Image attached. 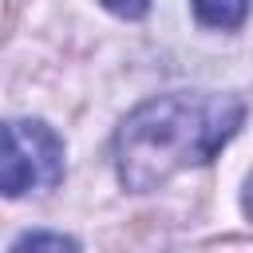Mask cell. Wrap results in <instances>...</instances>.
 <instances>
[{"label":"cell","instance_id":"3","mask_svg":"<svg viewBox=\"0 0 253 253\" xmlns=\"http://www.w3.org/2000/svg\"><path fill=\"white\" fill-rule=\"evenodd\" d=\"M194 12H198V20L202 24H210V28H237L241 20H245V12H249V0H194Z\"/></svg>","mask_w":253,"mask_h":253},{"label":"cell","instance_id":"6","mask_svg":"<svg viewBox=\"0 0 253 253\" xmlns=\"http://www.w3.org/2000/svg\"><path fill=\"white\" fill-rule=\"evenodd\" d=\"M245 213L253 217V186H249V194H245Z\"/></svg>","mask_w":253,"mask_h":253},{"label":"cell","instance_id":"2","mask_svg":"<svg viewBox=\"0 0 253 253\" xmlns=\"http://www.w3.org/2000/svg\"><path fill=\"white\" fill-rule=\"evenodd\" d=\"M63 178V142L51 126L32 119H12L4 126V158H0V186L8 198L28 190H51Z\"/></svg>","mask_w":253,"mask_h":253},{"label":"cell","instance_id":"1","mask_svg":"<svg viewBox=\"0 0 253 253\" xmlns=\"http://www.w3.org/2000/svg\"><path fill=\"white\" fill-rule=\"evenodd\" d=\"M245 107L229 95H158L126 115L115 138L126 190H154L186 166L210 162L241 126Z\"/></svg>","mask_w":253,"mask_h":253},{"label":"cell","instance_id":"5","mask_svg":"<svg viewBox=\"0 0 253 253\" xmlns=\"http://www.w3.org/2000/svg\"><path fill=\"white\" fill-rule=\"evenodd\" d=\"M103 8H111L115 16H126V20H138L150 12V0H103Z\"/></svg>","mask_w":253,"mask_h":253},{"label":"cell","instance_id":"4","mask_svg":"<svg viewBox=\"0 0 253 253\" xmlns=\"http://www.w3.org/2000/svg\"><path fill=\"white\" fill-rule=\"evenodd\" d=\"M12 253H79V249H75V241L63 237V233H24V237L12 245Z\"/></svg>","mask_w":253,"mask_h":253}]
</instances>
